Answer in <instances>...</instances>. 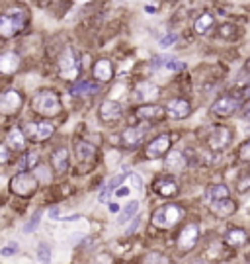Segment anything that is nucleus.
<instances>
[{
  "mask_svg": "<svg viewBox=\"0 0 250 264\" xmlns=\"http://www.w3.org/2000/svg\"><path fill=\"white\" fill-rule=\"evenodd\" d=\"M24 104V98L18 90H6L0 94V114L4 116H16Z\"/></svg>",
  "mask_w": 250,
  "mask_h": 264,
  "instance_id": "obj_6",
  "label": "nucleus"
},
{
  "mask_svg": "<svg viewBox=\"0 0 250 264\" xmlns=\"http://www.w3.org/2000/svg\"><path fill=\"white\" fill-rule=\"evenodd\" d=\"M246 71H250V63H246Z\"/></svg>",
  "mask_w": 250,
  "mask_h": 264,
  "instance_id": "obj_45",
  "label": "nucleus"
},
{
  "mask_svg": "<svg viewBox=\"0 0 250 264\" xmlns=\"http://www.w3.org/2000/svg\"><path fill=\"white\" fill-rule=\"evenodd\" d=\"M191 112V106L188 100H184V98H174V100H170V102L166 104V114L170 117H174V119H184V117H188Z\"/></svg>",
  "mask_w": 250,
  "mask_h": 264,
  "instance_id": "obj_14",
  "label": "nucleus"
},
{
  "mask_svg": "<svg viewBox=\"0 0 250 264\" xmlns=\"http://www.w3.org/2000/svg\"><path fill=\"white\" fill-rule=\"evenodd\" d=\"M151 69L176 73V71H182V69H184V63H180L178 59H172V57H155L151 61Z\"/></svg>",
  "mask_w": 250,
  "mask_h": 264,
  "instance_id": "obj_17",
  "label": "nucleus"
},
{
  "mask_svg": "<svg viewBox=\"0 0 250 264\" xmlns=\"http://www.w3.org/2000/svg\"><path fill=\"white\" fill-rule=\"evenodd\" d=\"M61 219H63V221H76V219H80V215H76V213H74V215H69V217H61Z\"/></svg>",
  "mask_w": 250,
  "mask_h": 264,
  "instance_id": "obj_42",
  "label": "nucleus"
},
{
  "mask_svg": "<svg viewBox=\"0 0 250 264\" xmlns=\"http://www.w3.org/2000/svg\"><path fill=\"white\" fill-rule=\"evenodd\" d=\"M123 180H125V176H123V174L112 176V178H110V182L106 184L104 192L100 194V202H106V200H108V196H110V194H114V192L118 190V186L121 184V182H123Z\"/></svg>",
  "mask_w": 250,
  "mask_h": 264,
  "instance_id": "obj_29",
  "label": "nucleus"
},
{
  "mask_svg": "<svg viewBox=\"0 0 250 264\" xmlns=\"http://www.w3.org/2000/svg\"><path fill=\"white\" fill-rule=\"evenodd\" d=\"M242 116L246 117V119H250V106H248V108H244V112H242Z\"/></svg>",
  "mask_w": 250,
  "mask_h": 264,
  "instance_id": "obj_44",
  "label": "nucleus"
},
{
  "mask_svg": "<svg viewBox=\"0 0 250 264\" xmlns=\"http://www.w3.org/2000/svg\"><path fill=\"white\" fill-rule=\"evenodd\" d=\"M31 108L35 114L43 117H55L61 114V98L55 90H39L31 98Z\"/></svg>",
  "mask_w": 250,
  "mask_h": 264,
  "instance_id": "obj_1",
  "label": "nucleus"
},
{
  "mask_svg": "<svg viewBox=\"0 0 250 264\" xmlns=\"http://www.w3.org/2000/svg\"><path fill=\"white\" fill-rule=\"evenodd\" d=\"M39 155L37 153H30V155H26V166H30V168H35L37 164H39Z\"/></svg>",
  "mask_w": 250,
  "mask_h": 264,
  "instance_id": "obj_37",
  "label": "nucleus"
},
{
  "mask_svg": "<svg viewBox=\"0 0 250 264\" xmlns=\"http://www.w3.org/2000/svg\"><path fill=\"white\" fill-rule=\"evenodd\" d=\"M168 149H170V135L162 133V135H157L148 143L147 149H145V155H147V159H159V157H164L168 153Z\"/></svg>",
  "mask_w": 250,
  "mask_h": 264,
  "instance_id": "obj_10",
  "label": "nucleus"
},
{
  "mask_svg": "<svg viewBox=\"0 0 250 264\" xmlns=\"http://www.w3.org/2000/svg\"><path fill=\"white\" fill-rule=\"evenodd\" d=\"M51 164L55 172H67L69 170V151L65 147H57L51 155Z\"/></svg>",
  "mask_w": 250,
  "mask_h": 264,
  "instance_id": "obj_20",
  "label": "nucleus"
},
{
  "mask_svg": "<svg viewBox=\"0 0 250 264\" xmlns=\"http://www.w3.org/2000/svg\"><path fill=\"white\" fill-rule=\"evenodd\" d=\"M155 192L161 194L162 198H172L178 194V184L172 178H159L155 180Z\"/></svg>",
  "mask_w": 250,
  "mask_h": 264,
  "instance_id": "obj_22",
  "label": "nucleus"
},
{
  "mask_svg": "<svg viewBox=\"0 0 250 264\" xmlns=\"http://www.w3.org/2000/svg\"><path fill=\"white\" fill-rule=\"evenodd\" d=\"M197 239H199V227H197L195 223H188V225L180 231V235H178V249L191 250L195 247Z\"/></svg>",
  "mask_w": 250,
  "mask_h": 264,
  "instance_id": "obj_11",
  "label": "nucleus"
},
{
  "mask_svg": "<svg viewBox=\"0 0 250 264\" xmlns=\"http://www.w3.org/2000/svg\"><path fill=\"white\" fill-rule=\"evenodd\" d=\"M229 198V188L225 184H215V186H209L206 192V202L207 204H213V202H219Z\"/></svg>",
  "mask_w": 250,
  "mask_h": 264,
  "instance_id": "obj_26",
  "label": "nucleus"
},
{
  "mask_svg": "<svg viewBox=\"0 0 250 264\" xmlns=\"http://www.w3.org/2000/svg\"><path fill=\"white\" fill-rule=\"evenodd\" d=\"M37 258H39V264H51V245L49 243L37 245Z\"/></svg>",
  "mask_w": 250,
  "mask_h": 264,
  "instance_id": "obj_33",
  "label": "nucleus"
},
{
  "mask_svg": "<svg viewBox=\"0 0 250 264\" xmlns=\"http://www.w3.org/2000/svg\"><path fill=\"white\" fill-rule=\"evenodd\" d=\"M121 114H123V108L116 100H104L100 106V119L102 121H116L121 117Z\"/></svg>",
  "mask_w": 250,
  "mask_h": 264,
  "instance_id": "obj_16",
  "label": "nucleus"
},
{
  "mask_svg": "<svg viewBox=\"0 0 250 264\" xmlns=\"http://www.w3.org/2000/svg\"><path fill=\"white\" fill-rule=\"evenodd\" d=\"M164 108L161 106H155V104H147V106H141V108H137V117L139 119H145V121H153V119H161L164 117Z\"/></svg>",
  "mask_w": 250,
  "mask_h": 264,
  "instance_id": "obj_21",
  "label": "nucleus"
},
{
  "mask_svg": "<svg viewBox=\"0 0 250 264\" xmlns=\"http://www.w3.org/2000/svg\"><path fill=\"white\" fill-rule=\"evenodd\" d=\"M24 28V18L22 14H4L0 16V37H12L20 29Z\"/></svg>",
  "mask_w": 250,
  "mask_h": 264,
  "instance_id": "obj_9",
  "label": "nucleus"
},
{
  "mask_svg": "<svg viewBox=\"0 0 250 264\" xmlns=\"http://www.w3.org/2000/svg\"><path fill=\"white\" fill-rule=\"evenodd\" d=\"M6 145L16 153L26 151V135L22 131V127H12L6 135Z\"/></svg>",
  "mask_w": 250,
  "mask_h": 264,
  "instance_id": "obj_18",
  "label": "nucleus"
},
{
  "mask_svg": "<svg viewBox=\"0 0 250 264\" xmlns=\"http://www.w3.org/2000/svg\"><path fill=\"white\" fill-rule=\"evenodd\" d=\"M238 157H240L242 161H250V141H246V143L240 145V149H238Z\"/></svg>",
  "mask_w": 250,
  "mask_h": 264,
  "instance_id": "obj_36",
  "label": "nucleus"
},
{
  "mask_svg": "<svg viewBox=\"0 0 250 264\" xmlns=\"http://www.w3.org/2000/svg\"><path fill=\"white\" fill-rule=\"evenodd\" d=\"M59 73L65 80H74L78 78V73H80V63L74 55V51L71 47H67L59 57Z\"/></svg>",
  "mask_w": 250,
  "mask_h": 264,
  "instance_id": "obj_4",
  "label": "nucleus"
},
{
  "mask_svg": "<svg viewBox=\"0 0 250 264\" xmlns=\"http://www.w3.org/2000/svg\"><path fill=\"white\" fill-rule=\"evenodd\" d=\"M110 211H114V213L119 211V205L118 204H110Z\"/></svg>",
  "mask_w": 250,
  "mask_h": 264,
  "instance_id": "obj_43",
  "label": "nucleus"
},
{
  "mask_svg": "<svg viewBox=\"0 0 250 264\" xmlns=\"http://www.w3.org/2000/svg\"><path fill=\"white\" fill-rule=\"evenodd\" d=\"M233 29H235L233 26H223V28H221V35H223V37H231V35L235 33Z\"/></svg>",
  "mask_w": 250,
  "mask_h": 264,
  "instance_id": "obj_41",
  "label": "nucleus"
},
{
  "mask_svg": "<svg viewBox=\"0 0 250 264\" xmlns=\"http://www.w3.org/2000/svg\"><path fill=\"white\" fill-rule=\"evenodd\" d=\"M139 227H141V217H139V215H135L133 223L129 225V227H127V235H133L135 231H137V229H139Z\"/></svg>",
  "mask_w": 250,
  "mask_h": 264,
  "instance_id": "obj_40",
  "label": "nucleus"
},
{
  "mask_svg": "<svg viewBox=\"0 0 250 264\" xmlns=\"http://www.w3.org/2000/svg\"><path fill=\"white\" fill-rule=\"evenodd\" d=\"M139 207H141V204H139L137 200H131L129 204L121 209V215H119L118 223H125V221H129L131 217H135V215H137V211H139Z\"/></svg>",
  "mask_w": 250,
  "mask_h": 264,
  "instance_id": "obj_30",
  "label": "nucleus"
},
{
  "mask_svg": "<svg viewBox=\"0 0 250 264\" xmlns=\"http://www.w3.org/2000/svg\"><path fill=\"white\" fill-rule=\"evenodd\" d=\"M22 65V59L14 51H4L0 53V73L2 74H14Z\"/></svg>",
  "mask_w": 250,
  "mask_h": 264,
  "instance_id": "obj_15",
  "label": "nucleus"
},
{
  "mask_svg": "<svg viewBox=\"0 0 250 264\" xmlns=\"http://www.w3.org/2000/svg\"><path fill=\"white\" fill-rule=\"evenodd\" d=\"M164 166H166L168 170L180 172V170L186 168V157H184L180 151H172V153L166 155V159H164Z\"/></svg>",
  "mask_w": 250,
  "mask_h": 264,
  "instance_id": "obj_25",
  "label": "nucleus"
},
{
  "mask_svg": "<svg viewBox=\"0 0 250 264\" xmlns=\"http://www.w3.org/2000/svg\"><path fill=\"white\" fill-rule=\"evenodd\" d=\"M157 96H159V88L155 86L153 82H141L135 90V98L141 100V102H151Z\"/></svg>",
  "mask_w": 250,
  "mask_h": 264,
  "instance_id": "obj_24",
  "label": "nucleus"
},
{
  "mask_svg": "<svg viewBox=\"0 0 250 264\" xmlns=\"http://www.w3.org/2000/svg\"><path fill=\"white\" fill-rule=\"evenodd\" d=\"M37 186L39 182L35 180V176L30 174V172H18V174L10 180V188L14 192L16 196L20 198H30L37 192Z\"/></svg>",
  "mask_w": 250,
  "mask_h": 264,
  "instance_id": "obj_3",
  "label": "nucleus"
},
{
  "mask_svg": "<svg viewBox=\"0 0 250 264\" xmlns=\"http://www.w3.org/2000/svg\"><path fill=\"white\" fill-rule=\"evenodd\" d=\"M246 241H248V235H246L244 229H231L225 235V243L229 247H242Z\"/></svg>",
  "mask_w": 250,
  "mask_h": 264,
  "instance_id": "obj_27",
  "label": "nucleus"
},
{
  "mask_svg": "<svg viewBox=\"0 0 250 264\" xmlns=\"http://www.w3.org/2000/svg\"><path fill=\"white\" fill-rule=\"evenodd\" d=\"M112 76H114L112 61H110V59L96 61V65H94V78L100 80V82H108V80H112Z\"/></svg>",
  "mask_w": 250,
  "mask_h": 264,
  "instance_id": "obj_19",
  "label": "nucleus"
},
{
  "mask_svg": "<svg viewBox=\"0 0 250 264\" xmlns=\"http://www.w3.org/2000/svg\"><path fill=\"white\" fill-rule=\"evenodd\" d=\"M148 127L147 125H133V127H127L125 131L121 133V143L125 147H135L143 141V137L147 135Z\"/></svg>",
  "mask_w": 250,
  "mask_h": 264,
  "instance_id": "obj_13",
  "label": "nucleus"
},
{
  "mask_svg": "<svg viewBox=\"0 0 250 264\" xmlns=\"http://www.w3.org/2000/svg\"><path fill=\"white\" fill-rule=\"evenodd\" d=\"M74 155H76V162L78 164H84V166H90L96 162V147L88 143V141H82V139H76L74 141Z\"/></svg>",
  "mask_w": 250,
  "mask_h": 264,
  "instance_id": "obj_7",
  "label": "nucleus"
},
{
  "mask_svg": "<svg viewBox=\"0 0 250 264\" xmlns=\"http://www.w3.org/2000/svg\"><path fill=\"white\" fill-rule=\"evenodd\" d=\"M14 254H18V245L16 243H10L4 249H0V256H14Z\"/></svg>",
  "mask_w": 250,
  "mask_h": 264,
  "instance_id": "obj_35",
  "label": "nucleus"
},
{
  "mask_svg": "<svg viewBox=\"0 0 250 264\" xmlns=\"http://www.w3.org/2000/svg\"><path fill=\"white\" fill-rule=\"evenodd\" d=\"M240 100L236 98V96H221L219 100H215L213 106H211V112L215 114V116H221V117H229L233 116L236 110L240 108Z\"/></svg>",
  "mask_w": 250,
  "mask_h": 264,
  "instance_id": "obj_8",
  "label": "nucleus"
},
{
  "mask_svg": "<svg viewBox=\"0 0 250 264\" xmlns=\"http://www.w3.org/2000/svg\"><path fill=\"white\" fill-rule=\"evenodd\" d=\"M229 143H231V131L227 127H215L207 137V145L213 151H223Z\"/></svg>",
  "mask_w": 250,
  "mask_h": 264,
  "instance_id": "obj_12",
  "label": "nucleus"
},
{
  "mask_svg": "<svg viewBox=\"0 0 250 264\" xmlns=\"http://www.w3.org/2000/svg\"><path fill=\"white\" fill-rule=\"evenodd\" d=\"M180 219H182V209L174 204L161 205L159 209L153 211V217H151L153 225L159 227V229H170V227H174Z\"/></svg>",
  "mask_w": 250,
  "mask_h": 264,
  "instance_id": "obj_2",
  "label": "nucleus"
},
{
  "mask_svg": "<svg viewBox=\"0 0 250 264\" xmlns=\"http://www.w3.org/2000/svg\"><path fill=\"white\" fill-rule=\"evenodd\" d=\"M98 84H94V82H90V80H80V82H76L73 88H71V92H73L74 96H84V94H96L98 92Z\"/></svg>",
  "mask_w": 250,
  "mask_h": 264,
  "instance_id": "obj_28",
  "label": "nucleus"
},
{
  "mask_svg": "<svg viewBox=\"0 0 250 264\" xmlns=\"http://www.w3.org/2000/svg\"><path fill=\"white\" fill-rule=\"evenodd\" d=\"M209 207H211V211H213L215 215H219V217H229V215H233L236 211L235 202L229 200V198L219 200V202H213V204H209Z\"/></svg>",
  "mask_w": 250,
  "mask_h": 264,
  "instance_id": "obj_23",
  "label": "nucleus"
},
{
  "mask_svg": "<svg viewBox=\"0 0 250 264\" xmlns=\"http://www.w3.org/2000/svg\"><path fill=\"white\" fill-rule=\"evenodd\" d=\"M33 176H35V180L41 182V184H51V180H53L51 168H47V164H37V166L33 168Z\"/></svg>",
  "mask_w": 250,
  "mask_h": 264,
  "instance_id": "obj_31",
  "label": "nucleus"
},
{
  "mask_svg": "<svg viewBox=\"0 0 250 264\" xmlns=\"http://www.w3.org/2000/svg\"><path fill=\"white\" fill-rule=\"evenodd\" d=\"M176 39H178V37H176V35H174V33H168L166 37H162V39H161V41H159V43H161V47H162V49H164V47H170V45L174 43Z\"/></svg>",
  "mask_w": 250,
  "mask_h": 264,
  "instance_id": "obj_39",
  "label": "nucleus"
},
{
  "mask_svg": "<svg viewBox=\"0 0 250 264\" xmlns=\"http://www.w3.org/2000/svg\"><path fill=\"white\" fill-rule=\"evenodd\" d=\"M10 161V151H8V145H4V143H0V164H4V162Z\"/></svg>",
  "mask_w": 250,
  "mask_h": 264,
  "instance_id": "obj_38",
  "label": "nucleus"
},
{
  "mask_svg": "<svg viewBox=\"0 0 250 264\" xmlns=\"http://www.w3.org/2000/svg\"><path fill=\"white\" fill-rule=\"evenodd\" d=\"M39 221H41V211H37L33 217H31L26 225H24V233H33L35 231V227L39 225Z\"/></svg>",
  "mask_w": 250,
  "mask_h": 264,
  "instance_id": "obj_34",
  "label": "nucleus"
},
{
  "mask_svg": "<svg viewBox=\"0 0 250 264\" xmlns=\"http://www.w3.org/2000/svg\"><path fill=\"white\" fill-rule=\"evenodd\" d=\"M211 26H213V16L211 14H202L197 20H195L193 29H195L197 33H206L207 29H211Z\"/></svg>",
  "mask_w": 250,
  "mask_h": 264,
  "instance_id": "obj_32",
  "label": "nucleus"
},
{
  "mask_svg": "<svg viewBox=\"0 0 250 264\" xmlns=\"http://www.w3.org/2000/svg\"><path fill=\"white\" fill-rule=\"evenodd\" d=\"M22 131L26 135V139L41 143L55 133V127H53V123H47V121H28V123H24Z\"/></svg>",
  "mask_w": 250,
  "mask_h": 264,
  "instance_id": "obj_5",
  "label": "nucleus"
}]
</instances>
